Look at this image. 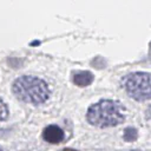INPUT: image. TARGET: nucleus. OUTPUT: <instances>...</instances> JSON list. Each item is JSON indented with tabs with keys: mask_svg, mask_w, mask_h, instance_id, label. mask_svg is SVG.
I'll return each instance as SVG.
<instances>
[{
	"mask_svg": "<svg viewBox=\"0 0 151 151\" xmlns=\"http://www.w3.org/2000/svg\"><path fill=\"white\" fill-rule=\"evenodd\" d=\"M122 85L126 93L138 101L147 100L151 98V73H130L122 79Z\"/></svg>",
	"mask_w": 151,
	"mask_h": 151,
	"instance_id": "obj_3",
	"label": "nucleus"
},
{
	"mask_svg": "<svg viewBox=\"0 0 151 151\" xmlns=\"http://www.w3.org/2000/svg\"><path fill=\"white\" fill-rule=\"evenodd\" d=\"M137 130L133 129V127H126L125 129V132H124V139L126 142H133L137 139Z\"/></svg>",
	"mask_w": 151,
	"mask_h": 151,
	"instance_id": "obj_6",
	"label": "nucleus"
},
{
	"mask_svg": "<svg viewBox=\"0 0 151 151\" xmlns=\"http://www.w3.org/2000/svg\"><path fill=\"white\" fill-rule=\"evenodd\" d=\"M64 137V131L57 125H48L42 131V138L51 144H58L63 142Z\"/></svg>",
	"mask_w": 151,
	"mask_h": 151,
	"instance_id": "obj_4",
	"label": "nucleus"
},
{
	"mask_svg": "<svg viewBox=\"0 0 151 151\" xmlns=\"http://www.w3.org/2000/svg\"><path fill=\"white\" fill-rule=\"evenodd\" d=\"M61 151H78V150H74V149H63Z\"/></svg>",
	"mask_w": 151,
	"mask_h": 151,
	"instance_id": "obj_8",
	"label": "nucleus"
},
{
	"mask_svg": "<svg viewBox=\"0 0 151 151\" xmlns=\"http://www.w3.org/2000/svg\"><path fill=\"white\" fill-rule=\"evenodd\" d=\"M93 81V74L88 71H80L74 73L73 76V83L80 87L87 86Z\"/></svg>",
	"mask_w": 151,
	"mask_h": 151,
	"instance_id": "obj_5",
	"label": "nucleus"
},
{
	"mask_svg": "<svg viewBox=\"0 0 151 151\" xmlns=\"http://www.w3.org/2000/svg\"><path fill=\"white\" fill-rule=\"evenodd\" d=\"M0 151H2V149H1V147H0Z\"/></svg>",
	"mask_w": 151,
	"mask_h": 151,
	"instance_id": "obj_9",
	"label": "nucleus"
},
{
	"mask_svg": "<svg viewBox=\"0 0 151 151\" xmlns=\"http://www.w3.org/2000/svg\"><path fill=\"white\" fill-rule=\"evenodd\" d=\"M8 117V107L5 101L0 98V120H5Z\"/></svg>",
	"mask_w": 151,
	"mask_h": 151,
	"instance_id": "obj_7",
	"label": "nucleus"
},
{
	"mask_svg": "<svg viewBox=\"0 0 151 151\" xmlns=\"http://www.w3.org/2000/svg\"><path fill=\"white\" fill-rule=\"evenodd\" d=\"M124 111L125 109L119 101L105 99L91 105L87 110L86 118L94 126L110 127L123 123Z\"/></svg>",
	"mask_w": 151,
	"mask_h": 151,
	"instance_id": "obj_1",
	"label": "nucleus"
},
{
	"mask_svg": "<svg viewBox=\"0 0 151 151\" xmlns=\"http://www.w3.org/2000/svg\"><path fill=\"white\" fill-rule=\"evenodd\" d=\"M12 91L15 97L28 104H42L50 96L47 84L34 76H21L13 83Z\"/></svg>",
	"mask_w": 151,
	"mask_h": 151,
	"instance_id": "obj_2",
	"label": "nucleus"
},
{
	"mask_svg": "<svg viewBox=\"0 0 151 151\" xmlns=\"http://www.w3.org/2000/svg\"><path fill=\"white\" fill-rule=\"evenodd\" d=\"M150 47H151V42H150Z\"/></svg>",
	"mask_w": 151,
	"mask_h": 151,
	"instance_id": "obj_10",
	"label": "nucleus"
}]
</instances>
